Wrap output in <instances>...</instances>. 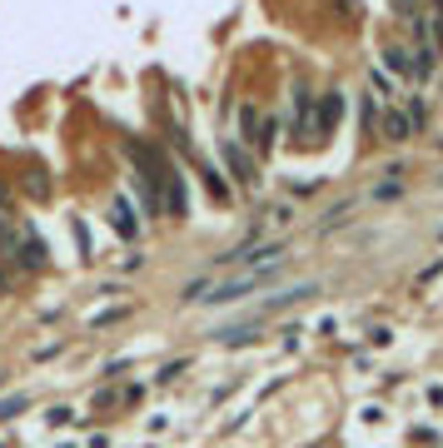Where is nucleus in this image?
Wrapping results in <instances>:
<instances>
[{"label":"nucleus","instance_id":"obj_1","mask_svg":"<svg viewBox=\"0 0 443 448\" xmlns=\"http://www.w3.org/2000/svg\"><path fill=\"white\" fill-rule=\"evenodd\" d=\"M339 115H344V95H324V110H319V120H314V130L324 135V130H329V125L339 120Z\"/></svg>","mask_w":443,"mask_h":448},{"label":"nucleus","instance_id":"obj_2","mask_svg":"<svg viewBox=\"0 0 443 448\" xmlns=\"http://www.w3.org/2000/svg\"><path fill=\"white\" fill-rule=\"evenodd\" d=\"M409 135H413V120H409V115H389V120H384V140L398 145V140H409Z\"/></svg>","mask_w":443,"mask_h":448},{"label":"nucleus","instance_id":"obj_3","mask_svg":"<svg viewBox=\"0 0 443 448\" xmlns=\"http://www.w3.org/2000/svg\"><path fill=\"white\" fill-rule=\"evenodd\" d=\"M224 155H229V164H235V175H239V180H255V164L239 155V145H224Z\"/></svg>","mask_w":443,"mask_h":448},{"label":"nucleus","instance_id":"obj_4","mask_svg":"<svg viewBox=\"0 0 443 448\" xmlns=\"http://www.w3.org/2000/svg\"><path fill=\"white\" fill-rule=\"evenodd\" d=\"M389 65L404 75V70H413V60H409V50H389Z\"/></svg>","mask_w":443,"mask_h":448}]
</instances>
